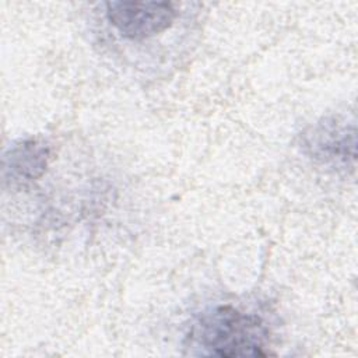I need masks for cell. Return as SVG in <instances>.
I'll return each mask as SVG.
<instances>
[{
    "mask_svg": "<svg viewBox=\"0 0 358 358\" xmlns=\"http://www.w3.org/2000/svg\"><path fill=\"white\" fill-rule=\"evenodd\" d=\"M49 157V147L36 138L17 141L3 158L4 180L11 185H24L39 179L48 168Z\"/></svg>",
    "mask_w": 358,
    "mask_h": 358,
    "instance_id": "4",
    "label": "cell"
},
{
    "mask_svg": "<svg viewBox=\"0 0 358 358\" xmlns=\"http://www.w3.org/2000/svg\"><path fill=\"white\" fill-rule=\"evenodd\" d=\"M268 329L256 315L221 305L203 312L190 327V344L201 355L222 358L267 357Z\"/></svg>",
    "mask_w": 358,
    "mask_h": 358,
    "instance_id": "1",
    "label": "cell"
},
{
    "mask_svg": "<svg viewBox=\"0 0 358 358\" xmlns=\"http://www.w3.org/2000/svg\"><path fill=\"white\" fill-rule=\"evenodd\" d=\"M308 154L323 165L337 169L352 168L355 162V124L340 119L323 120L303 136Z\"/></svg>",
    "mask_w": 358,
    "mask_h": 358,
    "instance_id": "3",
    "label": "cell"
},
{
    "mask_svg": "<svg viewBox=\"0 0 358 358\" xmlns=\"http://www.w3.org/2000/svg\"><path fill=\"white\" fill-rule=\"evenodd\" d=\"M105 18L124 39L144 41L169 29L178 18L171 1H106Z\"/></svg>",
    "mask_w": 358,
    "mask_h": 358,
    "instance_id": "2",
    "label": "cell"
}]
</instances>
